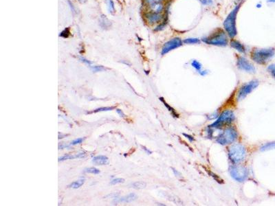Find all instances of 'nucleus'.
<instances>
[{
    "instance_id": "f257e3e1",
    "label": "nucleus",
    "mask_w": 275,
    "mask_h": 206,
    "mask_svg": "<svg viewBox=\"0 0 275 206\" xmlns=\"http://www.w3.org/2000/svg\"><path fill=\"white\" fill-rule=\"evenodd\" d=\"M240 5L237 6L235 8H234L231 11L228 17L224 21L223 23V26L224 28L229 35L230 37L233 38L237 35V29H236V18H237V14L239 9Z\"/></svg>"
},
{
    "instance_id": "f03ea898",
    "label": "nucleus",
    "mask_w": 275,
    "mask_h": 206,
    "mask_svg": "<svg viewBox=\"0 0 275 206\" xmlns=\"http://www.w3.org/2000/svg\"><path fill=\"white\" fill-rule=\"evenodd\" d=\"M246 152L245 147L240 144H234L229 149V157L232 162L238 163L246 158Z\"/></svg>"
},
{
    "instance_id": "7ed1b4c3",
    "label": "nucleus",
    "mask_w": 275,
    "mask_h": 206,
    "mask_svg": "<svg viewBox=\"0 0 275 206\" xmlns=\"http://www.w3.org/2000/svg\"><path fill=\"white\" fill-rule=\"evenodd\" d=\"M202 41L209 45L225 46L228 44L227 36L221 30H218L216 33L212 34L208 37L204 38L202 39Z\"/></svg>"
},
{
    "instance_id": "20e7f679",
    "label": "nucleus",
    "mask_w": 275,
    "mask_h": 206,
    "mask_svg": "<svg viewBox=\"0 0 275 206\" xmlns=\"http://www.w3.org/2000/svg\"><path fill=\"white\" fill-rule=\"evenodd\" d=\"M274 55V49H261L253 51L252 59L259 64H265Z\"/></svg>"
},
{
    "instance_id": "39448f33",
    "label": "nucleus",
    "mask_w": 275,
    "mask_h": 206,
    "mask_svg": "<svg viewBox=\"0 0 275 206\" xmlns=\"http://www.w3.org/2000/svg\"><path fill=\"white\" fill-rule=\"evenodd\" d=\"M237 132L233 128H228L223 130L217 137L216 142L221 145H227L233 143L237 138Z\"/></svg>"
},
{
    "instance_id": "423d86ee",
    "label": "nucleus",
    "mask_w": 275,
    "mask_h": 206,
    "mask_svg": "<svg viewBox=\"0 0 275 206\" xmlns=\"http://www.w3.org/2000/svg\"><path fill=\"white\" fill-rule=\"evenodd\" d=\"M234 118H235V117H234V114L233 111L226 110L221 113L218 119L214 123H213L210 127L215 129H221V127L224 126L226 125L231 124L234 121Z\"/></svg>"
},
{
    "instance_id": "0eeeda50",
    "label": "nucleus",
    "mask_w": 275,
    "mask_h": 206,
    "mask_svg": "<svg viewBox=\"0 0 275 206\" xmlns=\"http://www.w3.org/2000/svg\"><path fill=\"white\" fill-rule=\"evenodd\" d=\"M231 177L236 181L242 182L248 177V170L242 166L233 165L230 167Z\"/></svg>"
},
{
    "instance_id": "6e6552de",
    "label": "nucleus",
    "mask_w": 275,
    "mask_h": 206,
    "mask_svg": "<svg viewBox=\"0 0 275 206\" xmlns=\"http://www.w3.org/2000/svg\"><path fill=\"white\" fill-rule=\"evenodd\" d=\"M259 85V81L258 80H252V81L245 84L240 88L239 92L237 95L238 100H242L244 99L249 93H250L253 90L256 89Z\"/></svg>"
},
{
    "instance_id": "1a4fd4ad",
    "label": "nucleus",
    "mask_w": 275,
    "mask_h": 206,
    "mask_svg": "<svg viewBox=\"0 0 275 206\" xmlns=\"http://www.w3.org/2000/svg\"><path fill=\"white\" fill-rule=\"evenodd\" d=\"M144 1L149 9L148 12L162 14V12L165 9V1L166 0H144Z\"/></svg>"
},
{
    "instance_id": "9d476101",
    "label": "nucleus",
    "mask_w": 275,
    "mask_h": 206,
    "mask_svg": "<svg viewBox=\"0 0 275 206\" xmlns=\"http://www.w3.org/2000/svg\"><path fill=\"white\" fill-rule=\"evenodd\" d=\"M182 41L180 38H174V39L170 40L169 41L167 42V43L164 45L161 52L162 55H165L167 54V53L169 52L170 51L179 48V47L182 46Z\"/></svg>"
},
{
    "instance_id": "9b49d317",
    "label": "nucleus",
    "mask_w": 275,
    "mask_h": 206,
    "mask_svg": "<svg viewBox=\"0 0 275 206\" xmlns=\"http://www.w3.org/2000/svg\"><path fill=\"white\" fill-rule=\"evenodd\" d=\"M237 66L239 69L248 72H255V68L253 64L249 62L246 58L239 56L237 60Z\"/></svg>"
},
{
    "instance_id": "f8f14e48",
    "label": "nucleus",
    "mask_w": 275,
    "mask_h": 206,
    "mask_svg": "<svg viewBox=\"0 0 275 206\" xmlns=\"http://www.w3.org/2000/svg\"><path fill=\"white\" fill-rule=\"evenodd\" d=\"M145 17L148 22L151 23V24L159 23L160 22H161L162 19H163V15L162 14L153 13V12H147L145 14Z\"/></svg>"
},
{
    "instance_id": "ddd939ff",
    "label": "nucleus",
    "mask_w": 275,
    "mask_h": 206,
    "mask_svg": "<svg viewBox=\"0 0 275 206\" xmlns=\"http://www.w3.org/2000/svg\"><path fill=\"white\" fill-rule=\"evenodd\" d=\"M92 162L97 165L103 166L108 164L109 160L106 156L99 155L97 157H94L92 159Z\"/></svg>"
},
{
    "instance_id": "4468645a",
    "label": "nucleus",
    "mask_w": 275,
    "mask_h": 206,
    "mask_svg": "<svg viewBox=\"0 0 275 206\" xmlns=\"http://www.w3.org/2000/svg\"><path fill=\"white\" fill-rule=\"evenodd\" d=\"M138 196L134 193H131V194H129L127 196L121 197L118 200H116V202H124V203H130L132 202V201H135L137 199Z\"/></svg>"
},
{
    "instance_id": "2eb2a0df",
    "label": "nucleus",
    "mask_w": 275,
    "mask_h": 206,
    "mask_svg": "<svg viewBox=\"0 0 275 206\" xmlns=\"http://www.w3.org/2000/svg\"><path fill=\"white\" fill-rule=\"evenodd\" d=\"M231 46L233 47V48L235 49L236 50L239 51V52L241 53L246 52V50H245L244 46L239 41H236V40H232L231 42Z\"/></svg>"
},
{
    "instance_id": "dca6fc26",
    "label": "nucleus",
    "mask_w": 275,
    "mask_h": 206,
    "mask_svg": "<svg viewBox=\"0 0 275 206\" xmlns=\"http://www.w3.org/2000/svg\"><path fill=\"white\" fill-rule=\"evenodd\" d=\"M85 157V153H79L77 155H65L61 157V158H59V161H65L67 160H71V159H74V158H83Z\"/></svg>"
},
{
    "instance_id": "f3484780",
    "label": "nucleus",
    "mask_w": 275,
    "mask_h": 206,
    "mask_svg": "<svg viewBox=\"0 0 275 206\" xmlns=\"http://www.w3.org/2000/svg\"><path fill=\"white\" fill-rule=\"evenodd\" d=\"M272 149H275V142H269V143L264 144V145L262 146L261 148H260V150H261V151H266V150H269Z\"/></svg>"
},
{
    "instance_id": "a211bd4d",
    "label": "nucleus",
    "mask_w": 275,
    "mask_h": 206,
    "mask_svg": "<svg viewBox=\"0 0 275 206\" xmlns=\"http://www.w3.org/2000/svg\"><path fill=\"white\" fill-rule=\"evenodd\" d=\"M84 183H85V179H81L77 180V181L73 182V183H72L69 186L72 188L78 189V188H79L80 187H81L84 184Z\"/></svg>"
},
{
    "instance_id": "6ab92c4d",
    "label": "nucleus",
    "mask_w": 275,
    "mask_h": 206,
    "mask_svg": "<svg viewBox=\"0 0 275 206\" xmlns=\"http://www.w3.org/2000/svg\"><path fill=\"white\" fill-rule=\"evenodd\" d=\"M147 186V184L145 182L143 181H136L134 182V184H132V187L134 188L137 189V190H140V189H143L144 188H146Z\"/></svg>"
},
{
    "instance_id": "aec40b11",
    "label": "nucleus",
    "mask_w": 275,
    "mask_h": 206,
    "mask_svg": "<svg viewBox=\"0 0 275 206\" xmlns=\"http://www.w3.org/2000/svg\"><path fill=\"white\" fill-rule=\"evenodd\" d=\"M160 100H161L162 102H163V103L164 104H165V106L168 109H169V111H171V113L172 116H173L174 117H176V118H178V114L176 113V111H175V110H174L173 109L172 107H171L170 106H169V105H168V104H167V103H166V102L165 101V100H164L163 98H160Z\"/></svg>"
},
{
    "instance_id": "412c9836",
    "label": "nucleus",
    "mask_w": 275,
    "mask_h": 206,
    "mask_svg": "<svg viewBox=\"0 0 275 206\" xmlns=\"http://www.w3.org/2000/svg\"><path fill=\"white\" fill-rule=\"evenodd\" d=\"M106 4H107V8H108L109 12H110V13H112V14L114 13L115 8H114V1H113L112 0H107Z\"/></svg>"
},
{
    "instance_id": "4be33fe9",
    "label": "nucleus",
    "mask_w": 275,
    "mask_h": 206,
    "mask_svg": "<svg viewBox=\"0 0 275 206\" xmlns=\"http://www.w3.org/2000/svg\"><path fill=\"white\" fill-rule=\"evenodd\" d=\"M200 41L197 38H189V39H186L183 41V43L186 44H195L199 43Z\"/></svg>"
},
{
    "instance_id": "5701e85b",
    "label": "nucleus",
    "mask_w": 275,
    "mask_h": 206,
    "mask_svg": "<svg viewBox=\"0 0 275 206\" xmlns=\"http://www.w3.org/2000/svg\"><path fill=\"white\" fill-rule=\"evenodd\" d=\"M115 107H101V108H99V109H95L94 111H93L91 113H97V112H101V111H112V110L114 109Z\"/></svg>"
},
{
    "instance_id": "b1692460",
    "label": "nucleus",
    "mask_w": 275,
    "mask_h": 206,
    "mask_svg": "<svg viewBox=\"0 0 275 206\" xmlns=\"http://www.w3.org/2000/svg\"><path fill=\"white\" fill-rule=\"evenodd\" d=\"M101 25H102L103 23V25L102 27H104V28H105V27H110V25H111V23L110 22H109L107 19L105 17V16H102V17L101 18Z\"/></svg>"
},
{
    "instance_id": "393cba45",
    "label": "nucleus",
    "mask_w": 275,
    "mask_h": 206,
    "mask_svg": "<svg viewBox=\"0 0 275 206\" xmlns=\"http://www.w3.org/2000/svg\"><path fill=\"white\" fill-rule=\"evenodd\" d=\"M85 172L87 173L94 174V175H97V174L100 173L99 170L96 168L94 167H91V168H86L85 169Z\"/></svg>"
},
{
    "instance_id": "a878e982",
    "label": "nucleus",
    "mask_w": 275,
    "mask_h": 206,
    "mask_svg": "<svg viewBox=\"0 0 275 206\" xmlns=\"http://www.w3.org/2000/svg\"><path fill=\"white\" fill-rule=\"evenodd\" d=\"M191 65H192V66L194 67V68H195L197 70V71H199V72H200V70H201V68H202L201 63H200L199 62H198V61H197L196 60H194V61H192Z\"/></svg>"
},
{
    "instance_id": "bb28decb",
    "label": "nucleus",
    "mask_w": 275,
    "mask_h": 206,
    "mask_svg": "<svg viewBox=\"0 0 275 206\" xmlns=\"http://www.w3.org/2000/svg\"><path fill=\"white\" fill-rule=\"evenodd\" d=\"M125 182V179L123 178H116V179H113L112 181L110 182L111 185H116L118 184H123Z\"/></svg>"
},
{
    "instance_id": "cd10ccee",
    "label": "nucleus",
    "mask_w": 275,
    "mask_h": 206,
    "mask_svg": "<svg viewBox=\"0 0 275 206\" xmlns=\"http://www.w3.org/2000/svg\"><path fill=\"white\" fill-rule=\"evenodd\" d=\"M91 69L92 70L93 72H102L104 71L105 68L103 66H93L91 67Z\"/></svg>"
},
{
    "instance_id": "c85d7f7f",
    "label": "nucleus",
    "mask_w": 275,
    "mask_h": 206,
    "mask_svg": "<svg viewBox=\"0 0 275 206\" xmlns=\"http://www.w3.org/2000/svg\"><path fill=\"white\" fill-rule=\"evenodd\" d=\"M83 141V138H78V139L73 140L70 144H71V145H76V144L82 143Z\"/></svg>"
},
{
    "instance_id": "c756f323",
    "label": "nucleus",
    "mask_w": 275,
    "mask_h": 206,
    "mask_svg": "<svg viewBox=\"0 0 275 206\" xmlns=\"http://www.w3.org/2000/svg\"><path fill=\"white\" fill-rule=\"evenodd\" d=\"M268 70H269L270 73H271L272 74V76H273L275 78V64L271 65L270 66H269V67H268Z\"/></svg>"
},
{
    "instance_id": "7c9ffc66",
    "label": "nucleus",
    "mask_w": 275,
    "mask_h": 206,
    "mask_svg": "<svg viewBox=\"0 0 275 206\" xmlns=\"http://www.w3.org/2000/svg\"><path fill=\"white\" fill-rule=\"evenodd\" d=\"M204 5H210L212 4V0H200Z\"/></svg>"
},
{
    "instance_id": "2f4dec72",
    "label": "nucleus",
    "mask_w": 275,
    "mask_h": 206,
    "mask_svg": "<svg viewBox=\"0 0 275 206\" xmlns=\"http://www.w3.org/2000/svg\"><path fill=\"white\" fill-rule=\"evenodd\" d=\"M80 60L82 62L85 63V64H87V65H90L92 64V63H91V61H88V60H87V59H84V58H82V57H81V58H80Z\"/></svg>"
},
{
    "instance_id": "473e14b6",
    "label": "nucleus",
    "mask_w": 275,
    "mask_h": 206,
    "mask_svg": "<svg viewBox=\"0 0 275 206\" xmlns=\"http://www.w3.org/2000/svg\"><path fill=\"white\" fill-rule=\"evenodd\" d=\"M116 112H117V113H118L120 117H122V118H125V113H123V111L121 109H118L116 110Z\"/></svg>"
},
{
    "instance_id": "72a5a7b5",
    "label": "nucleus",
    "mask_w": 275,
    "mask_h": 206,
    "mask_svg": "<svg viewBox=\"0 0 275 206\" xmlns=\"http://www.w3.org/2000/svg\"><path fill=\"white\" fill-rule=\"evenodd\" d=\"M184 135H185V136L187 137V138H188V139H189V140H190L191 142L193 141V140H194V138H193V137L190 136V135H186V134H184Z\"/></svg>"
},
{
    "instance_id": "f704fd0d",
    "label": "nucleus",
    "mask_w": 275,
    "mask_h": 206,
    "mask_svg": "<svg viewBox=\"0 0 275 206\" xmlns=\"http://www.w3.org/2000/svg\"><path fill=\"white\" fill-rule=\"evenodd\" d=\"M173 172H174V173H175V174H176V177H179V176H178V175H180V176H181V174H180V173H179V172H178V171H176V170H175L174 168H173Z\"/></svg>"
},
{
    "instance_id": "c9c22d12",
    "label": "nucleus",
    "mask_w": 275,
    "mask_h": 206,
    "mask_svg": "<svg viewBox=\"0 0 275 206\" xmlns=\"http://www.w3.org/2000/svg\"><path fill=\"white\" fill-rule=\"evenodd\" d=\"M142 148H143V149H144V150H145V151H146L147 153L148 154H151V151H149V150L148 149H147V148H146L145 147H144V146H142Z\"/></svg>"
},
{
    "instance_id": "e433bc0d",
    "label": "nucleus",
    "mask_w": 275,
    "mask_h": 206,
    "mask_svg": "<svg viewBox=\"0 0 275 206\" xmlns=\"http://www.w3.org/2000/svg\"><path fill=\"white\" fill-rule=\"evenodd\" d=\"M268 2H275V0H267Z\"/></svg>"
},
{
    "instance_id": "4c0bfd02",
    "label": "nucleus",
    "mask_w": 275,
    "mask_h": 206,
    "mask_svg": "<svg viewBox=\"0 0 275 206\" xmlns=\"http://www.w3.org/2000/svg\"><path fill=\"white\" fill-rule=\"evenodd\" d=\"M78 1H81V0H78Z\"/></svg>"
}]
</instances>
